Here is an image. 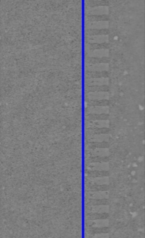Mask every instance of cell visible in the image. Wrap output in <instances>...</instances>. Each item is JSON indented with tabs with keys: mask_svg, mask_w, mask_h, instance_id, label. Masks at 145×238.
Instances as JSON below:
<instances>
[{
	"mask_svg": "<svg viewBox=\"0 0 145 238\" xmlns=\"http://www.w3.org/2000/svg\"><path fill=\"white\" fill-rule=\"evenodd\" d=\"M89 6H108L109 2L107 0L102 1H89Z\"/></svg>",
	"mask_w": 145,
	"mask_h": 238,
	"instance_id": "6da1fadb",
	"label": "cell"
}]
</instances>
